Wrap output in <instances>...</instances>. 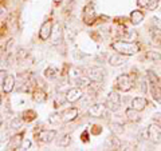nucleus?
<instances>
[{
    "label": "nucleus",
    "instance_id": "nucleus-35",
    "mask_svg": "<svg viewBox=\"0 0 161 151\" xmlns=\"http://www.w3.org/2000/svg\"><path fill=\"white\" fill-rule=\"evenodd\" d=\"M0 104H2V94H0Z\"/></svg>",
    "mask_w": 161,
    "mask_h": 151
},
{
    "label": "nucleus",
    "instance_id": "nucleus-19",
    "mask_svg": "<svg viewBox=\"0 0 161 151\" xmlns=\"http://www.w3.org/2000/svg\"><path fill=\"white\" fill-rule=\"evenodd\" d=\"M44 76L50 80H54L59 76V71L55 67H48V68L44 70Z\"/></svg>",
    "mask_w": 161,
    "mask_h": 151
},
{
    "label": "nucleus",
    "instance_id": "nucleus-1",
    "mask_svg": "<svg viewBox=\"0 0 161 151\" xmlns=\"http://www.w3.org/2000/svg\"><path fill=\"white\" fill-rule=\"evenodd\" d=\"M112 48L115 52L126 55V56H132V55L137 54L140 51V46L137 43L129 42V40H117L112 44Z\"/></svg>",
    "mask_w": 161,
    "mask_h": 151
},
{
    "label": "nucleus",
    "instance_id": "nucleus-36",
    "mask_svg": "<svg viewBox=\"0 0 161 151\" xmlns=\"http://www.w3.org/2000/svg\"><path fill=\"white\" fill-rule=\"evenodd\" d=\"M2 122H3V120H2V118H0V126H2Z\"/></svg>",
    "mask_w": 161,
    "mask_h": 151
},
{
    "label": "nucleus",
    "instance_id": "nucleus-2",
    "mask_svg": "<svg viewBox=\"0 0 161 151\" xmlns=\"http://www.w3.org/2000/svg\"><path fill=\"white\" fill-rule=\"evenodd\" d=\"M105 104H106L109 111H113V112L117 111V110H119V106H121V96L115 91H110Z\"/></svg>",
    "mask_w": 161,
    "mask_h": 151
},
{
    "label": "nucleus",
    "instance_id": "nucleus-16",
    "mask_svg": "<svg viewBox=\"0 0 161 151\" xmlns=\"http://www.w3.org/2000/svg\"><path fill=\"white\" fill-rule=\"evenodd\" d=\"M92 82L93 80L89 76H83V75L75 78V84H77V87H89V86L92 84Z\"/></svg>",
    "mask_w": 161,
    "mask_h": 151
},
{
    "label": "nucleus",
    "instance_id": "nucleus-10",
    "mask_svg": "<svg viewBox=\"0 0 161 151\" xmlns=\"http://www.w3.org/2000/svg\"><path fill=\"white\" fill-rule=\"evenodd\" d=\"M126 60H128V56L126 55H122V54H113V55H110L109 59H108V63L110 64V66H113V67H119V66H122V64L126 63Z\"/></svg>",
    "mask_w": 161,
    "mask_h": 151
},
{
    "label": "nucleus",
    "instance_id": "nucleus-7",
    "mask_svg": "<svg viewBox=\"0 0 161 151\" xmlns=\"http://www.w3.org/2000/svg\"><path fill=\"white\" fill-rule=\"evenodd\" d=\"M64 96H66V102L75 103V102H78V100L82 99L83 94H82V90H80V87H73V88L67 90V92H66Z\"/></svg>",
    "mask_w": 161,
    "mask_h": 151
},
{
    "label": "nucleus",
    "instance_id": "nucleus-17",
    "mask_svg": "<svg viewBox=\"0 0 161 151\" xmlns=\"http://www.w3.org/2000/svg\"><path fill=\"white\" fill-rule=\"evenodd\" d=\"M22 142H23L22 135H15V137H12L11 140H9V143H8V150H15L16 147L20 148V144H22Z\"/></svg>",
    "mask_w": 161,
    "mask_h": 151
},
{
    "label": "nucleus",
    "instance_id": "nucleus-18",
    "mask_svg": "<svg viewBox=\"0 0 161 151\" xmlns=\"http://www.w3.org/2000/svg\"><path fill=\"white\" fill-rule=\"evenodd\" d=\"M83 19H85V22H86L87 24L90 23H93L94 22V19H95V12H94V8L92 7H86V9H85V12H83Z\"/></svg>",
    "mask_w": 161,
    "mask_h": 151
},
{
    "label": "nucleus",
    "instance_id": "nucleus-33",
    "mask_svg": "<svg viewBox=\"0 0 161 151\" xmlns=\"http://www.w3.org/2000/svg\"><path fill=\"white\" fill-rule=\"evenodd\" d=\"M4 13H6V8H4L3 6H0V18H2Z\"/></svg>",
    "mask_w": 161,
    "mask_h": 151
},
{
    "label": "nucleus",
    "instance_id": "nucleus-9",
    "mask_svg": "<svg viewBox=\"0 0 161 151\" xmlns=\"http://www.w3.org/2000/svg\"><path fill=\"white\" fill-rule=\"evenodd\" d=\"M60 115H62V122L63 123H69V122H73V120H75L78 118L79 110L77 107H70L67 110H64Z\"/></svg>",
    "mask_w": 161,
    "mask_h": 151
},
{
    "label": "nucleus",
    "instance_id": "nucleus-20",
    "mask_svg": "<svg viewBox=\"0 0 161 151\" xmlns=\"http://www.w3.org/2000/svg\"><path fill=\"white\" fill-rule=\"evenodd\" d=\"M70 142H71V135L70 134H63L62 137L58 139L57 144L59 146V147H67V146L70 144Z\"/></svg>",
    "mask_w": 161,
    "mask_h": 151
},
{
    "label": "nucleus",
    "instance_id": "nucleus-25",
    "mask_svg": "<svg viewBox=\"0 0 161 151\" xmlns=\"http://www.w3.org/2000/svg\"><path fill=\"white\" fill-rule=\"evenodd\" d=\"M59 122H62V115L55 112L51 117H48V123L50 124H59Z\"/></svg>",
    "mask_w": 161,
    "mask_h": 151
},
{
    "label": "nucleus",
    "instance_id": "nucleus-8",
    "mask_svg": "<svg viewBox=\"0 0 161 151\" xmlns=\"http://www.w3.org/2000/svg\"><path fill=\"white\" fill-rule=\"evenodd\" d=\"M106 111H108L106 104H102V103H95L93 106H90L89 108V114L94 118H102L106 114Z\"/></svg>",
    "mask_w": 161,
    "mask_h": 151
},
{
    "label": "nucleus",
    "instance_id": "nucleus-3",
    "mask_svg": "<svg viewBox=\"0 0 161 151\" xmlns=\"http://www.w3.org/2000/svg\"><path fill=\"white\" fill-rule=\"evenodd\" d=\"M57 137V131L55 130H40L38 134H35V138H36L38 142L40 143H51L54 138Z\"/></svg>",
    "mask_w": 161,
    "mask_h": 151
},
{
    "label": "nucleus",
    "instance_id": "nucleus-4",
    "mask_svg": "<svg viewBox=\"0 0 161 151\" xmlns=\"http://www.w3.org/2000/svg\"><path fill=\"white\" fill-rule=\"evenodd\" d=\"M147 134H148V138L152 140L153 143H158L161 140V124L158 123H152L148 126V130H147Z\"/></svg>",
    "mask_w": 161,
    "mask_h": 151
},
{
    "label": "nucleus",
    "instance_id": "nucleus-21",
    "mask_svg": "<svg viewBox=\"0 0 161 151\" xmlns=\"http://www.w3.org/2000/svg\"><path fill=\"white\" fill-rule=\"evenodd\" d=\"M47 99V95H46V92L43 91V90H36V91L34 92V100L35 102H38V103H42V102H44V100Z\"/></svg>",
    "mask_w": 161,
    "mask_h": 151
},
{
    "label": "nucleus",
    "instance_id": "nucleus-13",
    "mask_svg": "<svg viewBox=\"0 0 161 151\" xmlns=\"http://www.w3.org/2000/svg\"><path fill=\"white\" fill-rule=\"evenodd\" d=\"M125 117L128 118V120H130V122H140L141 120V117H140V111H137V110H134L133 107H129L125 110Z\"/></svg>",
    "mask_w": 161,
    "mask_h": 151
},
{
    "label": "nucleus",
    "instance_id": "nucleus-34",
    "mask_svg": "<svg viewBox=\"0 0 161 151\" xmlns=\"http://www.w3.org/2000/svg\"><path fill=\"white\" fill-rule=\"evenodd\" d=\"M54 2H55V3H59V2H62V0H54Z\"/></svg>",
    "mask_w": 161,
    "mask_h": 151
},
{
    "label": "nucleus",
    "instance_id": "nucleus-28",
    "mask_svg": "<svg viewBox=\"0 0 161 151\" xmlns=\"http://www.w3.org/2000/svg\"><path fill=\"white\" fill-rule=\"evenodd\" d=\"M147 58H148V59H152V60H160V59H161V54L150 51V52L147 54Z\"/></svg>",
    "mask_w": 161,
    "mask_h": 151
},
{
    "label": "nucleus",
    "instance_id": "nucleus-24",
    "mask_svg": "<svg viewBox=\"0 0 161 151\" xmlns=\"http://www.w3.org/2000/svg\"><path fill=\"white\" fill-rule=\"evenodd\" d=\"M35 118H36V112L32 111V110H28V111L23 112V120L24 122H31V120H34Z\"/></svg>",
    "mask_w": 161,
    "mask_h": 151
},
{
    "label": "nucleus",
    "instance_id": "nucleus-29",
    "mask_svg": "<svg viewBox=\"0 0 161 151\" xmlns=\"http://www.w3.org/2000/svg\"><path fill=\"white\" fill-rule=\"evenodd\" d=\"M20 148H22V150H28V148H31V140H30V139H23L22 144H20Z\"/></svg>",
    "mask_w": 161,
    "mask_h": 151
},
{
    "label": "nucleus",
    "instance_id": "nucleus-23",
    "mask_svg": "<svg viewBox=\"0 0 161 151\" xmlns=\"http://www.w3.org/2000/svg\"><path fill=\"white\" fill-rule=\"evenodd\" d=\"M152 96L157 100V102H161V87L158 84H154V86H152Z\"/></svg>",
    "mask_w": 161,
    "mask_h": 151
},
{
    "label": "nucleus",
    "instance_id": "nucleus-22",
    "mask_svg": "<svg viewBox=\"0 0 161 151\" xmlns=\"http://www.w3.org/2000/svg\"><path fill=\"white\" fill-rule=\"evenodd\" d=\"M23 122H24L23 118H19V117L18 118H14L11 122H9V127H11L12 130H19L23 126Z\"/></svg>",
    "mask_w": 161,
    "mask_h": 151
},
{
    "label": "nucleus",
    "instance_id": "nucleus-26",
    "mask_svg": "<svg viewBox=\"0 0 161 151\" xmlns=\"http://www.w3.org/2000/svg\"><path fill=\"white\" fill-rule=\"evenodd\" d=\"M154 0H137V4H138V7H141V8H150Z\"/></svg>",
    "mask_w": 161,
    "mask_h": 151
},
{
    "label": "nucleus",
    "instance_id": "nucleus-31",
    "mask_svg": "<svg viewBox=\"0 0 161 151\" xmlns=\"http://www.w3.org/2000/svg\"><path fill=\"white\" fill-rule=\"evenodd\" d=\"M6 78H7V72L4 71V70H0V86H3Z\"/></svg>",
    "mask_w": 161,
    "mask_h": 151
},
{
    "label": "nucleus",
    "instance_id": "nucleus-32",
    "mask_svg": "<svg viewBox=\"0 0 161 151\" xmlns=\"http://www.w3.org/2000/svg\"><path fill=\"white\" fill-rule=\"evenodd\" d=\"M153 120H154L156 123L161 124V112H157V114H154V115H153Z\"/></svg>",
    "mask_w": 161,
    "mask_h": 151
},
{
    "label": "nucleus",
    "instance_id": "nucleus-15",
    "mask_svg": "<svg viewBox=\"0 0 161 151\" xmlns=\"http://www.w3.org/2000/svg\"><path fill=\"white\" fill-rule=\"evenodd\" d=\"M130 20L134 26H138V24L144 20V12L140 11V9H134V11L130 13Z\"/></svg>",
    "mask_w": 161,
    "mask_h": 151
},
{
    "label": "nucleus",
    "instance_id": "nucleus-6",
    "mask_svg": "<svg viewBox=\"0 0 161 151\" xmlns=\"http://www.w3.org/2000/svg\"><path fill=\"white\" fill-rule=\"evenodd\" d=\"M53 22L51 20H46L42 27H40V31H39V39L43 40V42H46V40H48L50 38H51V34H53Z\"/></svg>",
    "mask_w": 161,
    "mask_h": 151
},
{
    "label": "nucleus",
    "instance_id": "nucleus-11",
    "mask_svg": "<svg viewBox=\"0 0 161 151\" xmlns=\"http://www.w3.org/2000/svg\"><path fill=\"white\" fill-rule=\"evenodd\" d=\"M87 76L93 80V82H102L103 78H105V71L103 68H99V67H93L89 70V75Z\"/></svg>",
    "mask_w": 161,
    "mask_h": 151
},
{
    "label": "nucleus",
    "instance_id": "nucleus-30",
    "mask_svg": "<svg viewBox=\"0 0 161 151\" xmlns=\"http://www.w3.org/2000/svg\"><path fill=\"white\" fill-rule=\"evenodd\" d=\"M148 84H149V80L148 79H144L142 82H141V91L147 92L148 91Z\"/></svg>",
    "mask_w": 161,
    "mask_h": 151
},
{
    "label": "nucleus",
    "instance_id": "nucleus-5",
    "mask_svg": "<svg viewBox=\"0 0 161 151\" xmlns=\"http://www.w3.org/2000/svg\"><path fill=\"white\" fill-rule=\"evenodd\" d=\"M115 84H117V88L119 91H124V92H128L132 90V82H130V76L126 74H122L119 75L115 80Z\"/></svg>",
    "mask_w": 161,
    "mask_h": 151
},
{
    "label": "nucleus",
    "instance_id": "nucleus-27",
    "mask_svg": "<svg viewBox=\"0 0 161 151\" xmlns=\"http://www.w3.org/2000/svg\"><path fill=\"white\" fill-rule=\"evenodd\" d=\"M148 78H149V83L152 86L158 84V78H157V75H154L153 71H148Z\"/></svg>",
    "mask_w": 161,
    "mask_h": 151
},
{
    "label": "nucleus",
    "instance_id": "nucleus-14",
    "mask_svg": "<svg viewBox=\"0 0 161 151\" xmlns=\"http://www.w3.org/2000/svg\"><path fill=\"white\" fill-rule=\"evenodd\" d=\"M14 88H15V78H14V75H7V78H6V80H4V83H3L4 92L9 94Z\"/></svg>",
    "mask_w": 161,
    "mask_h": 151
},
{
    "label": "nucleus",
    "instance_id": "nucleus-12",
    "mask_svg": "<svg viewBox=\"0 0 161 151\" xmlns=\"http://www.w3.org/2000/svg\"><path fill=\"white\" fill-rule=\"evenodd\" d=\"M147 106H148V100L147 98H142V96L133 98L132 102H130V107H133L137 111H142V110L147 108Z\"/></svg>",
    "mask_w": 161,
    "mask_h": 151
}]
</instances>
